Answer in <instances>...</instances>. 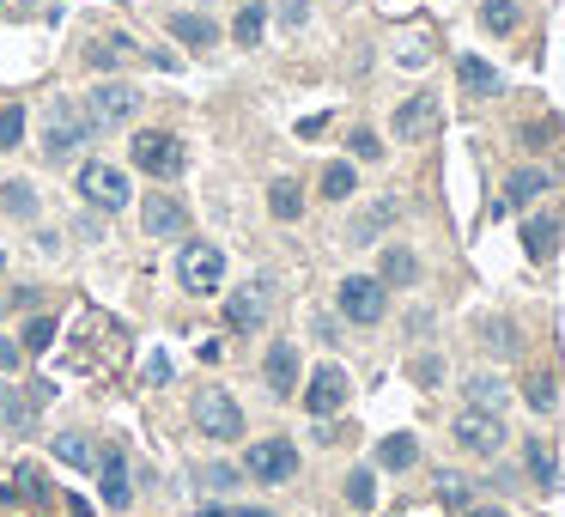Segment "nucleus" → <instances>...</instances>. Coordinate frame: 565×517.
Wrapping results in <instances>:
<instances>
[{
	"instance_id": "49",
	"label": "nucleus",
	"mask_w": 565,
	"mask_h": 517,
	"mask_svg": "<svg viewBox=\"0 0 565 517\" xmlns=\"http://www.w3.org/2000/svg\"><path fill=\"white\" fill-rule=\"evenodd\" d=\"M231 517H274V511H231Z\"/></svg>"
},
{
	"instance_id": "27",
	"label": "nucleus",
	"mask_w": 565,
	"mask_h": 517,
	"mask_svg": "<svg viewBox=\"0 0 565 517\" xmlns=\"http://www.w3.org/2000/svg\"><path fill=\"white\" fill-rule=\"evenodd\" d=\"M262 31H268V7H262V0H250V7H244V13H237V25H231V37H237V43H244V49H256V43H262Z\"/></svg>"
},
{
	"instance_id": "35",
	"label": "nucleus",
	"mask_w": 565,
	"mask_h": 517,
	"mask_svg": "<svg viewBox=\"0 0 565 517\" xmlns=\"http://www.w3.org/2000/svg\"><path fill=\"white\" fill-rule=\"evenodd\" d=\"M523 463H529V475H535L541 487H553V451H547V445H535V438H529V445H523Z\"/></svg>"
},
{
	"instance_id": "10",
	"label": "nucleus",
	"mask_w": 565,
	"mask_h": 517,
	"mask_svg": "<svg viewBox=\"0 0 565 517\" xmlns=\"http://www.w3.org/2000/svg\"><path fill=\"white\" fill-rule=\"evenodd\" d=\"M195 426H201L207 438H219V445H231V438H244V408H237L225 390H207V396L195 402Z\"/></svg>"
},
{
	"instance_id": "28",
	"label": "nucleus",
	"mask_w": 565,
	"mask_h": 517,
	"mask_svg": "<svg viewBox=\"0 0 565 517\" xmlns=\"http://www.w3.org/2000/svg\"><path fill=\"white\" fill-rule=\"evenodd\" d=\"M547 183H553V177H547V171H535V165H529V171H511V183H505V201H511V207H523V201H535Z\"/></svg>"
},
{
	"instance_id": "14",
	"label": "nucleus",
	"mask_w": 565,
	"mask_h": 517,
	"mask_svg": "<svg viewBox=\"0 0 565 517\" xmlns=\"http://www.w3.org/2000/svg\"><path fill=\"white\" fill-rule=\"evenodd\" d=\"M262 384H268L274 396H292V390H298V347H292V341H274V347H268Z\"/></svg>"
},
{
	"instance_id": "39",
	"label": "nucleus",
	"mask_w": 565,
	"mask_h": 517,
	"mask_svg": "<svg viewBox=\"0 0 565 517\" xmlns=\"http://www.w3.org/2000/svg\"><path fill=\"white\" fill-rule=\"evenodd\" d=\"M49 341H55V323H49V317H31V323H25V341H19V347H31V353H43Z\"/></svg>"
},
{
	"instance_id": "33",
	"label": "nucleus",
	"mask_w": 565,
	"mask_h": 517,
	"mask_svg": "<svg viewBox=\"0 0 565 517\" xmlns=\"http://www.w3.org/2000/svg\"><path fill=\"white\" fill-rule=\"evenodd\" d=\"M128 55H134L128 37H104V43H92V67H122Z\"/></svg>"
},
{
	"instance_id": "19",
	"label": "nucleus",
	"mask_w": 565,
	"mask_h": 517,
	"mask_svg": "<svg viewBox=\"0 0 565 517\" xmlns=\"http://www.w3.org/2000/svg\"><path fill=\"white\" fill-rule=\"evenodd\" d=\"M377 280H383V286H414V280H420V256H414L408 244H389L383 262H377Z\"/></svg>"
},
{
	"instance_id": "43",
	"label": "nucleus",
	"mask_w": 565,
	"mask_h": 517,
	"mask_svg": "<svg viewBox=\"0 0 565 517\" xmlns=\"http://www.w3.org/2000/svg\"><path fill=\"white\" fill-rule=\"evenodd\" d=\"M280 19H286V25H292V31H298V25H304V19H310V7H304V0H286V7H280Z\"/></svg>"
},
{
	"instance_id": "9",
	"label": "nucleus",
	"mask_w": 565,
	"mask_h": 517,
	"mask_svg": "<svg viewBox=\"0 0 565 517\" xmlns=\"http://www.w3.org/2000/svg\"><path fill=\"white\" fill-rule=\"evenodd\" d=\"M450 432H456V445H462L468 457H499V451H505V426H499V414H480V408H462Z\"/></svg>"
},
{
	"instance_id": "38",
	"label": "nucleus",
	"mask_w": 565,
	"mask_h": 517,
	"mask_svg": "<svg viewBox=\"0 0 565 517\" xmlns=\"http://www.w3.org/2000/svg\"><path fill=\"white\" fill-rule=\"evenodd\" d=\"M13 493H31V499H49V487H43V475H37V469H19V481H13V487H0V499H13Z\"/></svg>"
},
{
	"instance_id": "24",
	"label": "nucleus",
	"mask_w": 565,
	"mask_h": 517,
	"mask_svg": "<svg viewBox=\"0 0 565 517\" xmlns=\"http://www.w3.org/2000/svg\"><path fill=\"white\" fill-rule=\"evenodd\" d=\"M468 402H474L480 414H499V408H505V378L474 372V378H468Z\"/></svg>"
},
{
	"instance_id": "21",
	"label": "nucleus",
	"mask_w": 565,
	"mask_h": 517,
	"mask_svg": "<svg viewBox=\"0 0 565 517\" xmlns=\"http://www.w3.org/2000/svg\"><path fill=\"white\" fill-rule=\"evenodd\" d=\"M268 213L286 219V226L304 213V189H298V177H274V183H268Z\"/></svg>"
},
{
	"instance_id": "1",
	"label": "nucleus",
	"mask_w": 565,
	"mask_h": 517,
	"mask_svg": "<svg viewBox=\"0 0 565 517\" xmlns=\"http://www.w3.org/2000/svg\"><path fill=\"white\" fill-rule=\"evenodd\" d=\"M98 134V122L86 116V104H73V98H55L49 110V128H43V153L49 159H73V153H86Z\"/></svg>"
},
{
	"instance_id": "13",
	"label": "nucleus",
	"mask_w": 565,
	"mask_h": 517,
	"mask_svg": "<svg viewBox=\"0 0 565 517\" xmlns=\"http://www.w3.org/2000/svg\"><path fill=\"white\" fill-rule=\"evenodd\" d=\"M517 238H523L529 262H553V250H559V213H529L517 226Z\"/></svg>"
},
{
	"instance_id": "41",
	"label": "nucleus",
	"mask_w": 565,
	"mask_h": 517,
	"mask_svg": "<svg viewBox=\"0 0 565 517\" xmlns=\"http://www.w3.org/2000/svg\"><path fill=\"white\" fill-rule=\"evenodd\" d=\"M438 378H444V359H438V353H426V359H414V384H426V390H432Z\"/></svg>"
},
{
	"instance_id": "25",
	"label": "nucleus",
	"mask_w": 565,
	"mask_h": 517,
	"mask_svg": "<svg viewBox=\"0 0 565 517\" xmlns=\"http://www.w3.org/2000/svg\"><path fill=\"white\" fill-rule=\"evenodd\" d=\"M480 25L493 37H517V0H480Z\"/></svg>"
},
{
	"instance_id": "42",
	"label": "nucleus",
	"mask_w": 565,
	"mask_h": 517,
	"mask_svg": "<svg viewBox=\"0 0 565 517\" xmlns=\"http://www.w3.org/2000/svg\"><path fill=\"white\" fill-rule=\"evenodd\" d=\"M438 499H450V505H462V499H468V481L444 469V475H438Z\"/></svg>"
},
{
	"instance_id": "40",
	"label": "nucleus",
	"mask_w": 565,
	"mask_h": 517,
	"mask_svg": "<svg viewBox=\"0 0 565 517\" xmlns=\"http://www.w3.org/2000/svg\"><path fill=\"white\" fill-rule=\"evenodd\" d=\"M19 365H25V347H19L13 335H0V378H13Z\"/></svg>"
},
{
	"instance_id": "3",
	"label": "nucleus",
	"mask_w": 565,
	"mask_h": 517,
	"mask_svg": "<svg viewBox=\"0 0 565 517\" xmlns=\"http://www.w3.org/2000/svg\"><path fill=\"white\" fill-rule=\"evenodd\" d=\"M335 305H341L347 323L371 329V323H383V311H389V286H383L377 274H347L341 292H335Z\"/></svg>"
},
{
	"instance_id": "12",
	"label": "nucleus",
	"mask_w": 565,
	"mask_h": 517,
	"mask_svg": "<svg viewBox=\"0 0 565 517\" xmlns=\"http://www.w3.org/2000/svg\"><path fill=\"white\" fill-rule=\"evenodd\" d=\"M140 226H146V238H183L189 232V207L177 195H146Z\"/></svg>"
},
{
	"instance_id": "22",
	"label": "nucleus",
	"mask_w": 565,
	"mask_h": 517,
	"mask_svg": "<svg viewBox=\"0 0 565 517\" xmlns=\"http://www.w3.org/2000/svg\"><path fill=\"white\" fill-rule=\"evenodd\" d=\"M414 457H420V438L414 432H389L377 445V469H414Z\"/></svg>"
},
{
	"instance_id": "37",
	"label": "nucleus",
	"mask_w": 565,
	"mask_h": 517,
	"mask_svg": "<svg viewBox=\"0 0 565 517\" xmlns=\"http://www.w3.org/2000/svg\"><path fill=\"white\" fill-rule=\"evenodd\" d=\"M347 146H353V159H371V165L383 159V140H377L371 128H353V134H347Z\"/></svg>"
},
{
	"instance_id": "15",
	"label": "nucleus",
	"mask_w": 565,
	"mask_h": 517,
	"mask_svg": "<svg viewBox=\"0 0 565 517\" xmlns=\"http://www.w3.org/2000/svg\"><path fill=\"white\" fill-rule=\"evenodd\" d=\"M432 128H438V98L432 92H420V98H408V104L395 110V134L401 140H426Z\"/></svg>"
},
{
	"instance_id": "26",
	"label": "nucleus",
	"mask_w": 565,
	"mask_h": 517,
	"mask_svg": "<svg viewBox=\"0 0 565 517\" xmlns=\"http://www.w3.org/2000/svg\"><path fill=\"white\" fill-rule=\"evenodd\" d=\"M0 207H7L13 219H37V189L25 177H7V189H0Z\"/></svg>"
},
{
	"instance_id": "31",
	"label": "nucleus",
	"mask_w": 565,
	"mask_h": 517,
	"mask_svg": "<svg viewBox=\"0 0 565 517\" xmlns=\"http://www.w3.org/2000/svg\"><path fill=\"white\" fill-rule=\"evenodd\" d=\"M523 396H529V408H535V414H553V402H559L553 372H529V378H523Z\"/></svg>"
},
{
	"instance_id": "11",
	"label": "nucleus",
	"mask_w": 565,
	"mask_h": 517,
	"mask_svg": "<svg viewBox=\"0 0 565 517\" xmlns=\"http://www.w3.org/2000/svg\"><path fill=\"white\" fill-rule=\"evenodd\" d=\"M347 372H341V365H316V372H310V384H304V408L316 414V420H329V414H341L347 408Z\"/></svg>"
},
{
	"instance_id": "30",
	"label": "nucleus",
	"mask_w": 565,
	"mask_h": 517,
	"mask_svg": "<svg viewBox=\"0 0 565 517\" xmlns=\"http://www.w3.org/2000/svg\"><path fill=\"white\" fill-rule=\"evenodd\" d=\"M55 457H61L67 469H92V438H86V432H61V438H55Z\"/></svg>"
},
{
	"instance_id": "48",
	"label": "nucleus",
	"mask_w": 565,
	"mask_h": 517,
	"mask_svg": "<svg viewBox=\"0 0 565 517\" xmlns=\"http://www.w3.org/2000/svg\"><path fill=\"white\" fill-rule=\"evenodd\" d=\"M201 517H231V511H225V505H207V511H201Z\"/></svg>"
},
{
	"instance_id": "7",
	"label": "nucleus",
	"mask_w": 565,
	"mask_h": 517,
	"mask_svg": "<svg viewBox=\"0 0 565 517\" xmlns=\"http://www.w3.org/2000/svg\"><path fill=\"white\" fill-rule=\"evenodd\" d=\"M244 475L262 481V487L292 481L298 475V445H292V438H262V445H250V457H244Z\"/></svg>"
},
{
	"instance_id": "2",
	"label": "nucleus",
	"mask_w": 565,
	"mask_h": 517,
	"mask_svg": "<svg viewBox=\"0 0 565 517\" xmlns=\"http://www.w3.org/2000/svg\"><path fill=\"white\" fill-rule=\"evenodd\" d=\"M128 159H134L146 177H183V165H189L183 140H177L171 128H140L134 146H128Z\"/></svg>"
},
{
	"instance_id": "50",
	"label": "nucleus",
	"mask_w": 565,
	"mask_h": 517,
	"mask_svg": "<svg viewBox=\"0 0 565 517\" xmlns=\"http://www.w3.org/2000/svg\"><path fill=\"white\" fill-rule=\"evenodd\" d=\"M0 268H7V250H0Z\"/></svg>"
},
{
	"instance_id": "4",
	"label": "nucleus",
	"mask_w": 565,
	"mask_h": 517,
	"mask_svg": "<svg viewBox=\"0 0 565 517\" xmlns=\"http://www.w3.org/2000/svg\"><path fill=\"white\" fill-rule=\"evenodd\" d=\"M177 280H183V292H195V299L219 292V280H225V250L207 244V238H189L183 256H177Z\"/></svg>"
},
{
	"instance_id": "36",
	"label": "nucleus",
	"mask_w": 565,
	"mask_h": 517,
	"mask_svg": "<svg viewBox=\"0 0 565 517\" xmlns=\"http://www.w3.org/2000/svg\"><path fill=\"white\" fill-rule=\"evenodd\" d=\"M195 481H201L207 493H231V487H237V481H244V475H237V469H225V463H207V469H201Z\"/></svg>"
},
{
	"instance_id": "16",
	"label": "nucleus",
	"mask_w": 565,
	"mask_h": 517,
	"mask_svg": "<svg viewBox=\"0 0 565 517\" xmlns=\"http://www.w3.org/2000/svg\"><path fill=\"white\" fill-rule=\"evenodd\" d=\"M456 80H462L468 98H499V92H505L499 67H493V61H480V55H462V61H456Z\"/></svg>"
},
{
	"instance_id": "6",
	"label": "nucleus",
	"mask_w": 565,
	"mask_h": 517,
	"mask_svg": "<svg viewBox=\"0 0 565 517\" xmlns=\"http://www.w3.org/2000/svg\"><path fill=\"white\" fill-rule=\"evenodd\" d=\"M140 86H128V80H98L92 86V98H86V116L98 122V128H122V122H134L140 116Z\"/></svg>"
},
{
	"instance_id": "23",
	"label": "nucleus",
	"mask_w": 565,
	"mask_h": 517,
	"mask_svg": "<svg viewBox=\"0 0 565 517\" xmlns=\"http://www.w3.org/2000/svg\"><path fill=\"white\" fill-rule=\"evenodd\" d=\"M395 213H401V201H389V195H383L371 213H359V219H353V244H371L377 232H389V226H395Z\"/></svg>"
},
{
	"instance_id": "29",
	"label": "nucleus",
	"mask_w": 565,
	"mask_h": 517,
	"mask_svg": "<svg viewBox=\"0 0 565 517\" xmlns=\"http://www.w3.org/2000/svg\"><path fill=\"white\" fill-rule=\"evenodd\" d=\"M353 189H359V171H353L347 159H335L329 171H322V201H347Z\"/></svg>"
},
{
	"instance_id": "17",
	"label": "nucleus",
	"mask_w": 565,
	"mask_h": 517,
	"mask_svg": "<svg viewBox=\"0 0 565 517\" xmlns=\"http://www.w3.org/2000/svg\"><path fill=\"white\" fill-rule=\"evenodd\" d=\"M171 37H177L183 49H195V55H207V49L219 43V25H213L207 13H171Z\"/></svg>"
},
{
	"instance_id": "44",
	"label": "nucleus",
	"mask_w": 565,
	"mask_h": 517,
	"mask_svg": "<svg viewBox=\"0 0 565 517\" xmlns=\"http://www.w3.org/2000/svg\"><path fill=\"white\" fill-rule=\"evenodd\" d=\"M523 140H529V146H547V140H553V122H529Z\"/></svg>"
},
{
	"instance_id": "46",
	"label": "nucleus",
	"mask_w": 565,
	"mask_h": 517,
	"mask_svg": "<svg viewBox=\"0 0 565 517\" xmlns=\"http://www.w3.org/2000/svg\"><path fill=\"white\" fill-rule=\"evenodd\" d=\"M322 128H329V116H304V122H298V134H304V140H316Z\"/></svg>"
},
{
	"instance_id": "45",
	"label": "nucleus",
	"mask_w": 565,
	"mask_h": 517,
	"mask_svg": "<svg viewBox=\"0 0 565 517\" xmlns=\"http://www.w3.org/2000/svg\"><path fill=\"white\" fill-rule=\"evenodd\" d=\"M146 61H152V67H165V73H177V67H183V61H177V49H152Z\"/></svg>"
},
{
	"instance_id": "20",
	"label": "nucleus",
	"mask_w": 565,
	"mask_h": 517,
	"mask_svg": "<svg viewBox=\"0 0 565 517\" xmlns=\"http://www.w3.org/2000/svg\"><path fill=\"white\" fill-rule=\"evenodd\" d=\"M31 420H37V402L19 396L13 384H0V432H31Z\"/></svg>"
},
{
	"instance_id": "47",
	"label": "nucleus",
	"mask_w": 565,
	"mask_h": 517,
	"mask_svg": "<svg viewBox=\"0 0 565 517\" xmlns=\"http://www.w3.org/2000/svg\"><path fill=\"white\" fill-rule=\"evenodd\" d=\"M462 517H505V505H468Z\"/></svg>"
},
{
	"instance_id": "34",
	"label": "nucleus",
	"mask_w": 565,
	"mask_h": 517,
	"mask_svg": "<svg viewBox=\"0 0 565 517\" xmlns=\"http://www.w3.org/2000/svg\"><path fill=\"white\" fill-rule=\"evenodd\" d=\"M19 140H25V110L7 104V110H0V153H13Z\"/></svg>"
},
{
	"instance_id": "32",
	"label": "nucleus",
	"mask_w": 565,
	"mask_h": 517,
	"mask_svg": "<svg viewBox=\"0 0 565 517\" xmlns=\"http://www.w3.org/2000/svg\"><path fill=\"white\" fill-rule=\"evenodd\" d=\"M347 505H353V511H371V505H377V475H371V469H353V475H347Z\"/></svg>"
},
{
	"instance_id": "8",
	"label": "nucleus",
	"mask_w": 565,
	"mask_h": 517,
	"mask_svg": "<svg viewBox=\"0 0 565 517\" xmlns=\"http://www.w3.org/2000/svg\"><path fill=\"white\" fill-rule=\"evenodd\" d=\"M79 195H86L92 207H104V213H116V207H128V201H134L128 171H116V165H104V159L79 165Z\"/></svg>"
},
{
	"instance_id": "5",
	"label": "nucleus",
	"mask_w": 565,
	"mask_h": 517,
	"mask_svg": "<svg viewBox=\"0 0 565 517\" xmlns=\"http://www.w3.org/2000/svg\"><path fill=\"white\" fill-rule=\"evenodd\" d=\"M268 311H274V274H256V280H244L225 299V323L237 329V335H256L262 323H268Z\"/></svg>"
},
{
	"instance_id": "18",
	"label": "nucleus",
	"mask_w": 565,
	"mask_h": 517,
	"mask_svg": "<svg viewBox=\"0 0 565 517\" xmlns=\"http://www.w3.org/2000/svg\"><path fill=\"white\" fill-rule=\"evenodd\" d=\"M98 487H104V505H128V451H104V463H98Z\"/></svg>"
}]
</instances>
